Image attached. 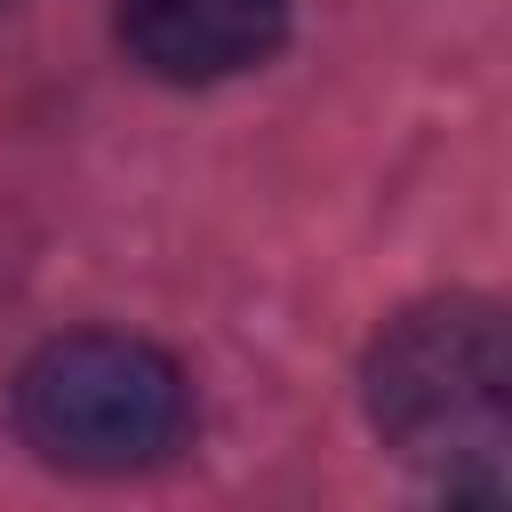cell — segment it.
<instances>
[{
    "mask_svg": "<svg viewBox=\"0 0 512 512\" xmlns=\"http://www.w3.org/2000/svg\"><path fill=\"white\" fill-rule=\"evenodd\" d=\"M376 440L448 496H504L512 480V328L488 296L408 304L360 368Z\"/></svg>",
    "mask_w": 512,
    "mask_h": 512,
    "instance_id": "6da1fadb",
    "label": "cell"
},
{
    "mask_svg": "<svg viewBox=\"0 0 512 512\" xmlns=\"http://www.w3.org/2000/svg\"><path fill=\"white\" fill-rule=\"evenodd\" d=\"M8 408L40 464L88 472V480L152 472L192 440V376L160 344L112 336V328L48 336L16 368Z\"/></svg>",
    "mask_w": 512,
    "mask_h": 512,
    "instance_id": "7a4b0ae2",
    "label": "cell"
},
{
    "mask_svg": "<svg viewBox=\"0 0 512 512\" xmlns=\"http://www.w3.org/2000/svg\"><path fill=\"white\" fill-rule=\"evenodd\" d=\"M112 32L136 72L168 88H208V80H240L280 56L288 0H120Z\"/></svg>",
    "mask_w": 512,
    "mask_h": 512,
    "instance_id": "3957f363",
    "label": "cell"
},
{
    "mask_svg": "<svg viewBox=\"0 0 512 512\" xmlns=\"http://www.w3.org/2000/svg\"><path fill=\"white\" fill-rule=\"evenodd\" d=\"M0 8H8V0H0Z\"/></svg>",
    "mask_w": 512,
    "mask_h": 512,
    "instance_id": "277c9868",
    "label": "cell"
}]
</instances>
